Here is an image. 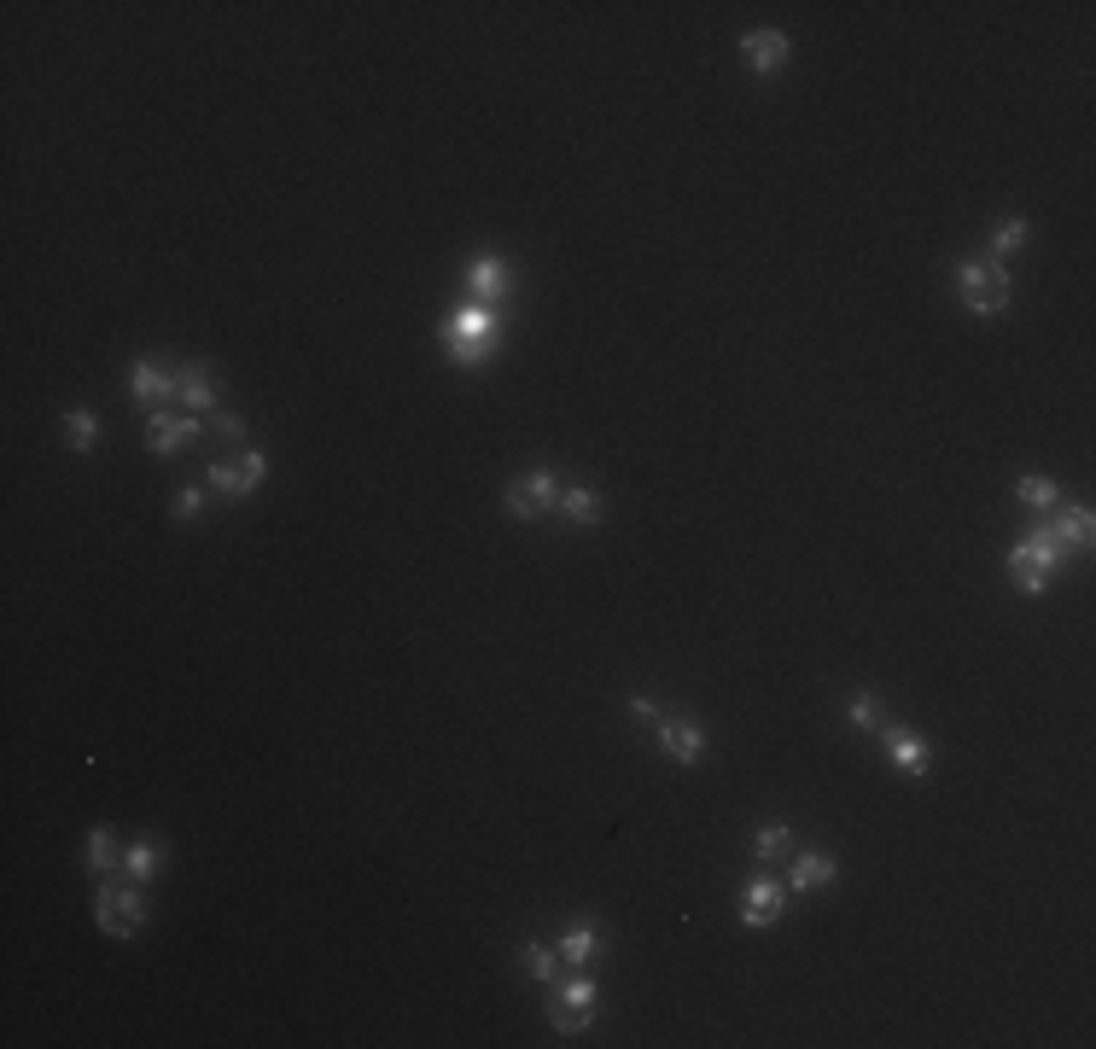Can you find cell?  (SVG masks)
I'll use <instances>...</instances> for the list:
<instances>
[{"label": "cell", "instance_id": "obj_12", "mask_svg": "<svg viewBox=\"0 0 1096 1049\" xmlns=\"http://www.w3.org/2000/svg\"><path fill=\"white\" fill-rule=\"evenodd\" d=\"M508 280H514V269H508L502 257H479L473 274H467V292H473L479 304H490V298H502V292H508Z\"/></svg>", "mask_w": 1096, "mask_h": 1049}, {"label": "cell", "instance_id": "obj_3", "mask_svg": "<svg viewBox=\"0 0 1096 1049\" xmlns=\"http://www.w3.org/2000/svg\"><path fill=\"white\" fill-rule=\"evenodd\" d=\"M1062 554H1067V542L1056 537L1050 525H1038L1032 537H1021L1015 548H1009V577H1015L1021 589H1032V595H1038V589L1050 583V572L1062 566Z\"/></svg>", "mask_w": 1096, "mask_h": 1049}, {"label": "cell", "instance_id": "obj_25", "mask_svg": "<svg viewBox=\"0 0 1096 1049\" xmlns=\"http://www.w3.org/2000/svg\"><path fill=\"white\" fill-rule=\"evenodd\" d=\"M502 502H508V513H514V519H537V496H531V490H525V478H514V484H508V496H502Z\"/></svg>", "mask_w": 1096, "mask_h": 1049}, {"label": "cell", "instance_id": "obj_29", "mask_svg": "<svg viewBox=\"0 0 1096 1049\" xmlns=\"http://www.w3.org/2000/svg\"><path fill=\"white\" fill-rule=\"evenodd\" d=\"M560 1003H578V1009H595V985H589V980H566V985H560Z\"/></svg>", "mask_w": 1096, "mask_h": 1049}, {"label": "cell", "instance_id": "obj_19", "mask_svg": "<svg viewBox=\"0 0 1096 1049\" xmlns=\"http://www.w3.org/2000/svg\"><path fill=\"white\" fill-rule=\"evenodd\" d=\"M1015 490H1021V502H1027V508H1056V502H1062L1056 478H1044V473H1027L1021 484H1015Z\"/></svg>", "mask_w": 1096, "mask_h": 1049}, {"label": "cell", "instance_id": "obj_2", "mask_svg": "<svg viewBox=\"0 0 1096 1049\" xmlns=\"http://www.w3.org/2000/svg\"><path fill=\"white\" fill-rule=\"evenodd\" d=\"M957 286H962V304L974 309V315H1003L1009 298H1015V280H1009V263H997V257H968L957 263Z\"/></svg>", "mask_w": 1096, "mask_h": 1049}, {"label": "cell", "instance_id": "obj_31", "mask_svg": "<svg viewBox=\"0 0 1096 1049\" xmlns=\"http://www.w3.org/2000/svg\"><path fill=\"white\" fill-rule=\"evenodd\" d=\"M630 717H636V723H659V706H653V700H642V694H636V700H630Z\"/></svg>", "mask_w": 1096, "mask_h": 1049}, {"label": "cell", "instance_id": "obj_14", "mask_svg": "<svg viewBox=\"0 0 1096 1049\" xmlns=\"http://www.w3.org/2000/svg\"><path fill=\"white\" fill-rule=\"evenodd\" d=\"M595 956H601V939H595V927H572V933L560 939V962H572V968L595 962Z\"/></svg>", "mask_w": 1096, "mask_h": 1049}, {"label": "cell", "instance_id": "obj_9", "mask_svg": "<svg viewBox=\"0 0 1096 1049\" xmlns=\"http://www.w3.org/2000/svg\"><path fill=\"white\" fill-rule=\"evenodd\" d=\"M782 904H788V898H782V880H753V886L741 892V921H747V927H770V921L782 915Z\"/></svg>", "mask_w": 1096, "mask_h": 1049}, {"label": "cell", "instance_id": "obj_27", "mask_svg": "<svg viewBox=\"0 0 1096 1049\" xmlns=\"http://www.w3.org/2000/svg\"><path fill=\"white\" fill-rule=\"evenodd\" d=\"M554 962H560V950H548V945H525V968H531L537 980H554Z\"/></svg>", "mask_w": 1096, "mask_h": 1049}, {"label": "cell", "instance_id": "obj_18", "mask_svg": "<svg viewBox=\"0 0 1096 1049\" xmlns=\"http://www.w3.org/2000/svg\"><path fill=\"white\" fill-rule=\"evenodd\" d=\"M88 869H94V875H111V869H117V834H111V828H94V834H88Z\"/></svg>", "mask_w": 1096, "mask_h": 1049}, {"label": "cell", "instance_id": "obj_21", "mask_svg": "<svg viewBox=\"0 0 1096 1049\" xmlns=\"http://www.w3.org/2000/svg\"><path fill=\"white\" fill-rule=\"evenodd\" d=\"M152 869H158V846H152V840H135V846L123 851V875L129 880H146Z\"/></svg>", "mask_w": 1096, "mask_h": 1049}, {"label": "cell", "instance_id": "obj_13", "mask_svg": "<svg viewBox=\"0 0 1096 1049\" xmlns=\"http://www.w3.org/2000/svg\"><path fill=\"white\" fill-rule=\"evenodd\" d=\"M205 478H210V490H216V496H251V490H257V478L245 473L240 461H234V467H222V461H216Z\"/></svg>", "mask_w": 1096, "mask_h": 1049}, {"label": "cell", "instance_id": "obj_16", "mask_svg": "<svg viewBox=\"0 0 1096 1049\" xmlns=\"http://www.w3.org/2000/svg\"><path fill=\"white\" fill-rule=\"evenodd\" d=\"M554 508L566 513L572 525H589V519H601V496H595V490H560Z\"/></svg>", "mask_w": 1096, "mask_h": 1049}, {"label": "cell", "instance_id": "obj_24", "mask_svg": "<svg viewBox=\"0 0 1096 1049\" xmlns=\"http://www.w3.org/2000/svg\"><path fill=\"white\" fill-rule=\"evenodd\" d=\"M782 851H793V834L782 828V822H770V828H758V840H753V857H782Z\"/></svg>", "mask_w": 1096, "mask_h": 1049}, {"label": "cell", "instance_id": "obj_28", "mask_svg": "<svg viewBox=\"0 0 1096 1049\" xmlns=\"http://www.w3.org/2000/svg\"><path fill=\"white\" fill-rule=\"evenodd\" d=\"M210 432H216L222 443H240V438H245V420H240V414H222V408H216V414H210Z\"/></svg>", "mask_w": 1096, "mask_h": 1049}, {"label": "cell", "instance_id": "obj_6", "mask_svg": "<svg viewBox=\"0 0 1096 1049\" xmlns=\"http://www.w3.org/2000/svg\"><path fill=\"white\" fill-rule=\"evenodd\" d=\"M659 746H665V758L694 764V758L706 752V735H700V723H688V717H659Z\"/></svg>", "mask_w": 1096, "mask_h": 1049}, {"label": "cell", "instance_id": "obj_10", "mask_svg": "<svg viewBox=\"0 0 1096 1049\" xmlns=\"http://www.w3.org/2000/svg\"><path fill=\"white\" fill-rule=\"evenodd\" d=\"M129 391H135L140 403H152V408H170L175 403V373L152 368V362H135V368H129Z\"/></svg>", "mask_w": 1096, "mask_h": 1049}, {"label": "cell", "instance_id": "obj_8", "mask_svg": "<svg viewBox=\"0 0 1096 1049\" xmlns=\"http://www.w3.org/2000/svg\"><path fill=\"white\" fill-rule=\"evenodd\" d=\"M175 397H181L187 414H216V379H210V368L187 362V368L175 373Z\"/></svg>", "mask_w": 1096, "mask_h": 1049}, {"label": "cell", "instance_id": "obj_4", "mask_svg": "<svg viewBox=\"0 0 1096 1049\" xmlns=\"http://www.w3.org/2000/svg\"><path fill=\"white\" fill-rule=\"evenodd\" d=\"M94 910H100V927L111 933V939H135L140 921H146V898H140V886H123L117 875H100Z\"/></svg>", "mask_w": 1096, "mask_h": 1049}, {"label": "cell", "instance_id": "obj_17", "mask_svg": "<svg viewBox=\"0 0 1096 1049\" xmlns=\"http://www.w3.org/2000/svg\"><path fill=\"white\" fill-rule=\"evenodd\" d=\"M65 443L70 449H94V443H100V420H94L88 408H70L65 414Z\"/></svg>", "mask_w": 1096, "mask_h": 1049}, {"label": "cell", "instance_id": "obj_26", "mask_svg": "<svg viewBox=\"0 0 1096 1049\" xmlns=\"http://www.w3.org/2000/svg\"><path fill=\"white\" fill-rule=\"evenodd\" d=\"M846 717H852L857 729H881V700L875 694H857L852 706H846Z\"/></svg>", "mask_w": 1096, "mask_h": 1049}, {"label": "cell", "instance_id": "obj_15", "mask_svg": "<svg viewBox=\"0 0 1096 1049\" xmlns=\"http://www.w3.org/2000/svg\"><path fill=\"white\" fill-rule=\"evenodd\" d=\"M822 880H834V857H817V851L793 857V892H805V886H822Z\"/></svg>", "mask_w": 1096, "mask_h": 1049}, {"label": "cell", "instance_id": "obj_5", "mask_svg": "<svg viewBox=\"0 0 1096 1049\" xmlns=\"http://www.w3.org/2000/svg\"><path fill=\"white\" fill-rule=\"evenodd\" d=\"M193 438H199V414H175V408H152L146 414V443L158 455H175V449H187Z\"/></svg>", "mask_w": 1096, "mask_h": 1049}, {"label": "cell", "instance_id": "obj_7", "mask_svg": "<svg viewBox=\"0 0 1096 1049\" xmlns=\"http://www.w3.org/2000/svg\"><path fill=\"white\" fill-rule=\"evenodd\" d=\"M741 59H747V70H758V76L782 70L788 65V35L782 30H753L747 41H741Z\"/></svg>", "mask_w": 1096, "mask_h": 1049}, {"label": "cell", "instance_id": "obj_11", "mask_svg": "<svg viewBox=\"0 0 1096 1049\" xmlns=\"http://www.w3.org/2000/svg\"><path fill=\"white\" fill-rule=\"evenodd\" d=\"M887 758L904 770V776H927V770H933V752H927V741H916L910 729H887Z\"/></svg>", "mask_w": 1096, "mask_h": 1049}, {"label": "cell", "instance_id": "obj_1", "mask_svg": "<svg viewBox=\"0 0 1096 1049\" xmlns=\"http://www.w3.org/2000/svg\"><path fill=\"white\" fill-rule=\"evenodd\" d=\"M444 356H449V362H461V368L490 362V356H496V315H490L484 304L455 309V315L444 321Z\"/></svg>", "mask_w": 1096, "mask_h": 1049}, {"label": "cell", "instance_id": "obj_20", "mask_svg": "<svg viewBox=\"0 0 1096 1049\" xmlns=\"http://www.w3.org/2000/svg\"><path fill=\"white\" fill-rule=\"evenodd\" d=\"M1062 542H1073V548H1085L1091 542V508H1062V519L1050 525Z\"/></svg>", "mask_w": 1096, "mask_h": 1049}, {"label": "cell", "instance_id": "obj_23", "mask_svg": "<svg viewBox=\"0 0 1096 1049\" xmlns=\"http://www.w3.org/2000/svg\"><path fill=\"white\" fill-rule=\"evenodd\" d=\"M589 1020H595V1009H578V1003H554V1032H560V1038H578Z\"/></svg>", "mask_w": 1096, "mask_h": 1049}, {"label": "cell", "instance_id": "obj_22", "mask_svg": "<svg viewBox=\"0 0 1096 1049\" xmlns=\"http://www.w3.org/2000/svg\"><path fill=\"white\" fill-rule=\"evenodd\" d=\"M1021 245H1027V222H1021V216H1009V222H1003V228L992 234V257L1003 263V257H1015Z\"/></svg>", "mask_w": 1096, "mask_h": 1049}, {"label": "cell", "instance_id": "obj_30", "mask_svg": "<svg viewBox=\"0 0 1096 1049\" xmlns=\"http://www.w3.org/2000/svg\"><path fill=\"white\" fill-rule=\"evenodd\" d=\"M199 508H205V490H193V484H187V490L175 496V519H199Z\"/></svg>", "mask_w": 1096, "mask_h": 1049}]
</instances>
